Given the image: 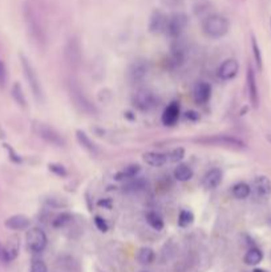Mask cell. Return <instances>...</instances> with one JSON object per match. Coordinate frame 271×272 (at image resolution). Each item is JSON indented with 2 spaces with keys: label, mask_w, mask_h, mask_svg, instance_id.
<instances>
[{
  "label": "cell",
  "mask_w": 271,
  "mask_h": 272,
  "mask_svg": "<svg viewBox=\"0 0 271 272\" xmlns=\"http://www.w3.org/2000/svg\"><path fill=\"white\" fill-rule=\"evenodd\" d=\"M23 15H24L25 28L27 33L31 37V40L35 43L36 46L41 48L44 47L47 41V35H45V27L41 19V15L36 4L32 0H27L23 8Z\"/></svg>",
  "instance_id": "cell-1"
},
{
  "label": "cell",
  "mask_w": 271,
  "mask_h": 272,
  "mask_svg": "<svg viewBox=\"0 0 271 272\" xmlns=\"http://www.w3.org/2000/svg\"><path fill=\"white\" fill-rule=\"evenodd\" d=\"M230 23L222 15H209L202 23V31L210 39H221L229 32Z\"/></svg>",
  "instance_id": "cell-2"
},
{
  "label": "cell",
  "mask_w": 271,
  "mask_h": 272,
  "mask_svg": "<svg viewBox=\"0 0 271 272\" xmlns=\"http://www.w3.org/2000/svg\"><path fill=\"white\" fill-rule=\"evenodd\" d=\"M68 93L73 105L83 113L85 114H96L97 109L93 105V102L88 98L84 91L81 89V86L76 82V81H70L69 85H68Z\"/></svg>",
  "instance_id": "cell-3"
},
{
  "label": "cell",
  "mask_w": 271,
  "mask_h": 272,
  "mask_svg": "<svg viewBox=\"0 0 271 272\" xmlns=\"http://www.w3.org/2000/svg\"><path fill=\"white\" fill-rule=\"evenodd\" d=\"M197 144L206 145V146H222L229 149H245L246 144L241 138L236 136H227V134H217V136L203 137L196 140Z\"/></svg>",
  "instance_id": "cell-4"
},
{
  "label": "cell",
  "mask_w": 271,
  "mask_h": 272,
  "mask_svg": "<svg viewBox=\"0 0 271 272\" xmlns=\"http://www.w3.org/2000/svg\"><path fill=\"white\" fill-rule=\"evenodd\" d=\"M20 63H21V68H23V73H24V77L28 85H30L31 91H32V95L35 97L36 100L43 101V88H41V82L39 80V76L36 73L35 68L31 64V61L25 57L23 53H20Z\"/></svg>",
  "instance_id": "cell-5"
},
{
  "label": "cell",
  "mask_w": 271,
  "mask_h": 272,
  "mask_svg": "<svg viewBox=\"0 0 271 272\" xmlns=\"http://www.w3.org/2000/svg\"><path fill=\"white\" fill-rule=\"evenodd\" d=\"M64 59L66 63L72 68L76 69L81 65V61H83V48H81L80 40L72 36L69 37L64 47Z\"/></svg>",
  "instance_id": "cell-6"
},
{
  "label": "cell",
  "mask_w": 271,
  "mask_h": 272,
  "mask_svg": "<svg viewBox=\"0 0 271 272\" xmlns=\"http://www.w3.org/2000/svg\"><path fill=\"white\" fill-rule=\"evenodd\" d=\"M34 130H35V133L37 136L40 137L41 140H44L45 142H48V144L53 145V146L61 147L66 145V141H64V138L60 136V133H57L53 128H51V126H48L47 124L35 122V124H34Z\"/></svg>",
  "instance_id": "cell-7"
},
{
  "label": "cell",
  "mask_w": 271,
  "mask_h": 272,
  "mask_svg": "<svg viewBox=\"0 0 271 272\" xmlns=\"http://www.w3.org/2000/svg\"><path fill=\"white\" fill-rule=\"evenodd\" d=\"M187 23H189V19L182 12H178V14L169 16L168 17V23H166L165 33L169 37L176 39V37H178L185 31V28L187 27Z\"/></svg>",
  "instance_id": "cell-8"
},
{
  "label": "cell",
  "mask_w": 271,
  "mask_h": 272,
  "mask_svg": "<svg viewBox=\"0 0 271 272\" xmlns=\"http://www.w3.org/2000/svg\"><path fill=\"white\" fill-rule=\"evenodd\" d=\"M25 242H27V247L31 252L37 254L41 252L47 246V235L41 228H31L30 231L25 235Z\"/></svg>",
  "instance_id": "cell-9"
},
{
  "label": "cell",
  "mask_w": 271,
  "mask_h": 272,
  "mask_svg": "<svg viewBox=\"0 0 271 272\" xmlns=\"http://www.w3.org/2000/svg\"><path fill=\"white\" fill-rule=\"evenodd\" d=\"M149 72V64L148 61L138 59V60L133 61L128 69V77L133 84H138L141 81L145 80V77L148 76Z\"/></svg>",
  "instance_id": "cell-10"
},
{
  "label": "cell",
  "mask_w": 271,
  "mask_h": 272,
  "mask_svg": "<svg viewBox=\"0 0 271 272\" xmlns=\"http://www.w3.org/2000/svg\"><path fill=\"white\" fill-rule=\"evenodd\" d=\"M135 105L140 109V111H149L154 106V102H156V98H154V95L152 93L151 91L148 89H140L137 91V93L135 95Z\"/></svg>",
  "instance_id": "cell-11"
},
{
  "label": "cell",
  "mask_w": 271,
  "mask_h": 272,
  "mask_svg": "<svg viewBox=\"0 0 271 272\" xmlns=\"http://www.w3.org/2000/svg\"><path fill=\"white\" fill-rule=\"evenodd\" d=\"M239 72V64L236 59H227L221 64L218 69V77L223 81L233 80Z\"/></svg>",
  "instance_id": "cell-12"
},
{
  "label": "cell",
  "mask_w": 271,
  "mask_h": 272,
  "mask_svg": "<svg viewBox=\"0 0 271 272\" xmlns=\"http://www.w3.org/2000/svg\"><path fill=\"white\" fill-rule=\"evenodd\" d=\"M246 82H247V92H249V98H250L251 105L254 108H258L259 105V92H258V85H256L255 72L253 68L249 66L246 73Z\"/></svg>",
  "instance_id": "cell-13"
},
{
  "label": "cell",
  "mask_w": 271,
  "mask_h": 272,
  "mask_svg": "<svg viewBox=\"0 0 271 272\" xmlns=\"http://www.w3.org/2000/svg\"><path fill=\"white\" fill-rule=\"evenodd\" d=\"M193 96H194V101L198 105H205L207 104V101L210 100L211 97V86L209 82L206 81H200L193 91Z\"/></svg>",
  "instance_id": "cell-14"
},
{
  "label": "cell",
  "mask_w": 271,
  "mask_h": 272,
  "mask_svg": "<svg viewBox=\"0 0 271 272\" xmlns=\"http://www.w3.org/2000/svg\"><path fill=\"white\" fill-rule=\"evenodd\" d=\"M180 114L181 111L178 102H171L165 108V111L162 113V117H161V121L165 126L176 125L177 121L180 120Z\"/></svg>",
  "instance_id": "cell-15"
},
{
  "label": "cell",
  "mask_w": 271,
  "mask_h": 272,
  "mask_svg": "<svg viewBox=\"0 0 271 272\" xmlns=\"http://www.w3.org/2000/svg\"><path fill=\"white\" fill-rule=\"evenodd\" d=\"M253 192L256 197L266 198L271 194V181L266 176H258L253 182Z\"/></svg>",
  "instance_id": "cell-16"
},
{
  "label": "cell",
  "mask_w": 271,
  "mask_h": 272,
  "mask_svg": "<svg viewBox=\"0 0 271 272\" xmlns=\"http://www.w3.org/2000/svg\"><path fill=\"white\" fill-rule=\"evenodd\" d=\"M166 23H168V16L162 12V11H154L151 16V21H149V30L153 33H160V32H165Z\"/></svg>",
  "instance_id": "cell-17"
},
{
  "label": "cell",
  "mask_w": 271,
  "mask_h": 272,
  "mask_svg": "<svg viewBox=\"0 0 271 272\" xmlns=\"http://www.w3.org/2000/svg\"><path fill=\"white\" fill-rule=\"evenodd\" d=\"M31 224L30 218L25 217L23 214H16V215H12L10 217L7 221L4 222V226L10 230H14V231H21V230H27Z\"/></svg>",
  "instance_id": "cell-18"
},
{
  "label": "cell",
  "mask_w": 271,
  "mask_h": 272,
  "mask_svg": "<svg viewBox=\"0 0 271 272\" xmlns=\"http://www.w3.org/2000/svg\"><path fill=\"white\" fill-rule=\"evenodd\" d=\"M222 182V172L220 169H211L206 173L202 179V185L206 190H214L221 185Z\"/></svg>",
  "instance_id": "cell-19"
},
{
  "label": "cell",
  "mask_w": 271,
  "mask_h": 272,
  "mask_svg": "<svg viewBox=\"0 0 271 272\" xmlns=\"http://www.w3.org/2000/svg\"><path fill=\"white\" fill-rule=\"evenodd\" d=\"M144 161L151 166L160 167L164 166L166 162L169 161V158H168V154H162V153H157V151H148L144 154Z\"/></svg>",
  "instance_id": "cell-20"
},
{
  "label": "cell",
  "mask_w": 271,
  "mask_h": 272,
  "mask_svg": "<svg viewBox=\"0 0 271 272\" xmlns=\"http://www.w3.org/2000/svg\"><path fill=\"white\" fill-rule=\"evenodd\" d=\"M141 173L140 165H129V166L124 167L122 170L117 173L115 176L116 181H126V179H133L137 178V176Z\"/></svg>",
  "instance_id": "cell-21"
},
{
  "label": "cell",
  "mask_w": 271,
  "mask_h": 272,
  "mask_svg": "<svg viewBox=\"0 0 271 272\" xmlns=\"http://www.w3.org/2000/svg\"><path fill=\"white\" fill-rule=\"evenodd\" d=\"M76 138H77V141L80 144L81 146L84 147L85 150H88L90 154H97L99 151H97V146L95 145V142L92 141L89 138V136L86 134L85 131L83 130H77L76 131Z\"/></svg>",
  "instance_id": "cell-22"
},
{
  "label": "cell",
  "mask_w": 271,
  "mask_h": 272,
  "mask_svg": "<svg viewBox=\"0 0 271 272\" xmlns=\"http://www.w3.org/2000/svg\"><path fill=\"white\" fill-rule=\"evenodd\" d=\"M243 260L247 266H258L263 260V252L256 247H251L249 251L245 254Z\"/></svg>",
  "instance_id": "cell-23"
},
{
  "label": "cell",
  "mask_w": 271,
  "mask_h": 272,
  "mask_svg": "<svg viewBox=\"0 0 271 272\" xmlns=\"http://www.w3.org/2000/svg\"><path fill=\"white\" fill-rule=\"evenodd\" d=\"M174 178L180 182H186L193 178V170L187 165H178L174 170Z\"/></svg>",
  "instance_id": "cell-24"
},
{
  "label": "cell",
  "mask_w": 271,
  "mask_h": 272,
  "mask_svg": "<svg viewBox=\"0 0 271 272\" xmlns=\"http://www.w3.org/2000/svg\"><path fill=\"white\" fill-rule=\"evenodd\" d=\"M154 257H156V254L149 247H142L137 254V260L144 266H148V264L154 262Z\"/></svg>",
  "instance_id": "cell-25"
},
{
  "label": "cell",
  "mask_w": 271,
  "mask_h": 272,
  "mask_svg": "<svg viewBox=\"0 0 271 272\" xmlns=\"http://www.w3.org/2000/svg\"><path fill=\"white\" fill-rule=\"evenodd\" d=\"M250 194L251 187L247 183H245V182H239V183H237L236 186L233 187V195L237 199H246Z\"/></svg>",
  "instance_id": "cell-26"
},
{
  "label": "cell",
  "mask_w": 271,
  "mask_h": 272,
  "mask_svg": "<svg viewBox=\"0 0 271 272\" xmlns=\"http://www.w3.org/2000/svg\"><path fill=\"white\" fill-rule=\"evenodd\" d=\"M251 49H253V55H254V61H255V65L258 68V71L263 69V57H262L261 48L259 44L254 36H251Z\"/></svg>",
  "instance_id": "cell-27"
},
{
  "label": "cell",
  "mask_w": 271,
  "mask_h": 272,
  "mask_svg": "<svg viewBox=\"0 0 271 272\" xmlns=\"http://www.w3.org/2000/svg\"><path fill=\"white\" fill-rule=\"evenodd\" d=\"M11 93H12V97H14V100L16 101L17 105H20L21 108H25V106H27V98H25L23 88H21V85L19 82H15V84H14Z\"/></svg>",
  "instance_id": "cell-28"
},
{
  "label": "cell",
  "mask_w": 271,
  "mask_h": 272,
  "mask_svg": "<svg viewBox=\"0 0 271 272\" xmlns=\"http://www.w3.org/2000/svg\"><path fill=\"white\" fill-rule=\"evenodd\" d=\"M146 222L148 224L152 227V228H154L157 231H160L164 228V221H162V218L157 214V212H148L146 214Z\"/></svg>",
  "instance_id": "cell-29"
},
{
  "label": "cell",
  "mask_w": 271,
  "mask_h": 272,
  "mask_svg": "<svg viewBox=\"0 0 271 272\" xmlns=\"http://www.w3.org/2000/svg\"><path fill=\"white\" fill-rule=\"evenodd\" d=\"M194 222V215L193 212L189 211V210H182L180 212V217H178V226L180 227H189L190 224H193Z\"/></svg>",
  "instance_id": "cell-30"
},
{
  "label": "cell",
  "mask_w": 271,
  "mask_h": 272,
  "mask_svg": "<svg viewBox=\"0 0 271 272\" xmlns=\"http://www.w3.org/2000/svg\"><path fill=\"white\" fill-rule=\"evenodd\" d=\"M8 82V69L3 60H0V89H5Z\"/></svg>",
  "instance_id": "cell-31"
},
{
  "label": "cell",
  "mask_w": 271,
  "mask_h": 272,
  "mask_svg": "<svg viewBox=\"0 0 271 272\" xmlns=\"http://www.w3.org/2000/svg\"><path fill=\"white\" fill-rule=\"evenodd\" d=\"M184 157H185V150L182 149V147H178V149H174V150L171 151L170 154H168V158H169V162H180L184 160Z\"/></svg>",
  "instance_id": "cell-32"
},
{
  "label": "cell",
  "mask_w": 271,
  "mask_h": 272,
  "mask_svg": "<svg viewBox=\"0 0 271 272\" xmlns=\"http://www.w3.org/2000/svg\"><path fill=\"white\" fill-rule=\"evenodd\" d=\"M31 272H48V267L41 259H35L31 263Z\"/></svg>",
  "instance_id": "cell-33"
},
{
  "label": "cell",
  "mask_w": 271,
  "mask_h": 272,
  "mask_svg": "<svg viewBox=\"0 0 271 272\" xmlns=\"http://www.w3.org/2000/svg\"><path fill=\"white\" fill-rule=\"evenodd\" d=\"M48 169H50L51 172L53 173L55 176H61V178L67 176V170L63 165H59V163H50V165H48Z\"/></svg>",
  "instance_id": "cell-34"
},
{
  "label": "cell",
  "mask_w": 271,
  "mask_h": 272,
  "mask_svg": "<svg viewBox=\"0 0 271 272\" xmlns=\"http://www.w3.org/2000/svg\"><path fill=\"white\" fill-rule=\"evenodd\" d=\"M70 221H72V217H70L69 214L64 212V214L59 215V217L56 218L55 221H53V226H55V227H64V226H67V224H68Z\"/></svg>",
  "instance_id": "cell-35"
},
{
  "label": "cell",
  "mask_w": 271,
  "mask_h": 272,
  "mask_svg": "<svg viewBox=\"0 0 271 272\" xmlns=\"http://www.w3.org/2000/svg\"><path fill=\"white\" fill-rule=\"evenodd\" d=\"M12 259L10 256V252H8V248L4 247L1 243H0V262L1 263H10Z\"/></svg>",
  "instance_id": "cell-36"
},
{
  "label": "cell",
  "mask_w": 271,
  "mask_h": 272,
  "mask_svg": "<svg viewBox=\"0 0 271 272\" xmlns=\"http://www.w3.org/2000/svg\"><path fill=\"white\" fill-rule=\"evenodd\" d=\"M4 147L5 150L8 151V154H10V160L12 162H15V163H20L21 162V158L19 154H16V151L12 149V147L10 146V145H7V144H4Z\"/></svg>",
  "instance_id": "cell-37"
},
{
  "label": "cell",
  "mask_w": 271,
  "mask_h": 272,
  "mask_svg": "<svg viewBox=\"0 0 271 272\" xmlns=\"http://www.w3.org/2000/svg\"><path fill=\"white\" fill-rule=\"evenodd\" d=\"M144 187H145V181H144V179H140V178H137L135 182H132V183L128 185V189H131L133 192L141 190V189H144Z\"/></svg>",
  "instance_id": "cell-38"
},
{
  "label": "cell",
  "mask_w": 271,
  "mask_h": 272,
  "mask_svg": "<svg viewBox=\"0 0 271 272\" xmlns=\"http://www.w3.org/2000/svg\"><path fill=\"white\" fill-rule=\"evenodd\" d=\"M95 224L96 227L100 230L101 232H106L108 231V224H106V222L102 219L101 217H96L95 218Z\"/></svg>",
  "instance_id": "cell-39"
},
{
  "label": "cell",
  "mask_w": 271,
  "mask_h": 272,
  "mask_svg": "<svg viewBox=\"0 0 271 272\" xmlns=\"http://www.w3.org/2000/svg\"><path fill=\"white\" fill-rule=\"evenodd\" d=\"M166 7H171V8H174V7H178L184 3V0H161Z\"/></svg>",
  "instance_id": "cell-40"
},
{
  "label": "cell",
  "mask_w": 271,
  "mask_h": 272,
  "mask_svg": "<svg viewBox=\"0 0 271 272\" xmlns=\"http://www.w3.org/2000/svg\"><path fill=\"white\" fill-rule=\"evenodd\" d=\"M186 118H187V120H194V121H196V120L200 118V116L197 114L196 112H187V113H186Z\"/></svg>",
  "instance_id": "cell-41"
},
{
  "label": "cell",
  "mask_w": 271,
  "mask_h": 272,
  "mask_svg": "<svg viewBox=\"0 0 271 272\" xmlns=\"http://www.w3.org/2000/svg\"><path fill=\"white\" fill-rule=\"evenodd\" d=\"M99 206H105V207H111V203L105 201H100L99 202Z\"/></svg>",
  "instance_id": "cell-42"
},
{
  "label": "cell",
  "mask_w": 271,
  "mask_h": 272,
  "mask_svg": "<svg viewBox=\"0 0 271 272\" xmlns=\"http://www.w3.org/2000/svg\"><path fill=\"white\" fill-rule=\"evenodd\" d=\"M253 272H266L265 270H262V268H255Z\"/></svg>",
  "instance_id": "cell-43"
},
{
  "label": "cell",
  "mask_w": 271,
  "mask_h": 272,
  "mask_svg": "<svg viewBox=\"0 0 271 272\" xmlns=\"http://www.w3.org/2000/svg\"><path fill=\"white\" fill-rule=\"evenodd\" d=\"M270 27H271V17H270Z\"/></svg>",
  "instance_id": "cell-44"
}]
</instances>
